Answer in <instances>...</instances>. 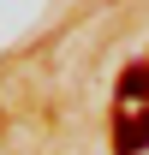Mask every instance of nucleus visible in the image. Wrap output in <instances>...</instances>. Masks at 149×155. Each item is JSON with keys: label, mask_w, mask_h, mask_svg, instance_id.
<instances>
[{"label": "nucleus", "mask_w": 149, "mask_h": 155, "mask_svg": "<svg viewBox=\"0 0 149 155\" xmlns=\"http://www.w3.org/2000/svg\"><path fill=\"white\" fill-rule=\"evenodd\" d=\"M113 143H119V155H137V149H149V107H143V114H125V119H119Z\"/></svg>", "instance_id": "1"}]
</instances>
